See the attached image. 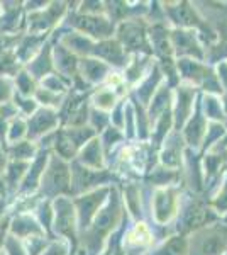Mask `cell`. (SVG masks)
<instances>
[{"mask_svg": "<svg viewBox=\"0 0 227 255\" xmlns=\"http://www.w3.org/2000/svg\"><path fill=\"white\" fill-rule=\"evenodd\" d=\"M0 255H5V254H3V252H0Z\"/></svg>", "mask_w": 227, "mask_h": 255, "instance_id": "cell-53", "label": "cell"}, {"mask_svg": "<svg viewBox=\"0 0 227 255\" xmlns=\"http://www.w3.org/2000/svg\"><path fill=\"white\" fill-rule=\"evenodd\" d=\"M3 209H5V201L0 199V218H2V215H3Z\"/></svg>", "mask_w": 227, "mask_h": 255, "instance_id": "cell-50", "label": "cell"}, {"mask_svg": "<svg viewBox=\"0 0 227 255\" xmlns=\"http://www.w3.org/2000/svg\"><path fill=\"white\" fill-rule=\"evenodd\" d=\"M197 89L188 84H178L171 96V116H173V131L183 129L190 116L193 114L197 106Z\"/></svg>", "mask_w": 227, "mask_h": 255, "instance_id": "cell-9", "label": "cell"}, {"mask_svg": "<svg viewBox=\"0 0 227 255\" xmlns=\"http://www.w3.org/2000/svg\"><path fill=\"white\" fill-rule=\"evenodd\" d=\"M39 218H41V223L46 228H51L53 225V218H55V213H53V206L49 203H44L43 206L39 209Z\"/></svg>", "mask_w": 227, "mask_h": 255, "instance_id": "cell-45", "label": "cell"}, {"mask_svg": "<svg viewBox=\"0 0 227 255\" xmlns=\"http://www.w3.org/2000/svg\"><path fill=\"white\" fill-rule=\"evenodd\" d=\"M3 192H5V182H3V180L0 179V196H2Z\"/></svg>", "mask_w": 227, "mask_h": 255, "instance_id": "cell-51", "label": "cell"}, {"mask_svg": "<svg viewBox=\"0 0 227 255\" xmlns=\"http://www.w3.org/2000/svg\"><path fill=\"white\" fill-rule=\"evenodd\" d=\"M163 12L168 20L173 24V29H195L199 38L205 29H210L204 15H200L199 9L190 2H164Z\"/></svg>", "mask_w": 227, "mask_h": 255, "instance_id": "cell-6", "label": "cell"}, {"mask_svg": "<svg viewBox=\"0 0 227 255\" xmlns=\"http://www.w3.org/2000/svg\"><path fill=\"white\" fill-rule=\"evenodd\" d=\"M3 244H5L7 255H27L26 249L19 244L15 237H7V240L3 242Z\"/></svg>", "mask_w": 227, "mask_h": 255, "instance_id": "cell-44", "label": "cell"}, {"mask_svg": "<svg viewBox=\"0 0 227 255\" xmlns=\"http://www.w3.org/2000/svg\"><path fill=\"white\" fill-rule=\"evenodd\" d=\"M10 232L12 235H15L17 238H32V237H43L44 232L43 228L32 220L31 216H17L10 225Z\"/></svg>", "mask_w": 227, "mask_h": 255, "instance_id": "cell-27", "label": "cell"}, {"mask_svg": "<svg viewBox=\"0 0 227 255\" xmlns=\"http://www.w3.org/2000/svg\"><path fill=\"white\" fill-rule=\"evenodd\" d=\"M150 61L151 58L148 55H133V58L129 60V63L126 67V77H124V80H127L131 85H138L144 79L148 70L151 68Z\"/></svg>", "mask_w": 227, "mask_h": 255, "instance_id": "cell-25", "label": "cell"}, {"mask_svg": "<svg viewBox=\"0 0 227 255\" xmlns=\"http://www.w3.org/2000/svg\"><path fill=\"white\" fill-rule=\"evenodd\" d=\"M224 255H227V252H226V254H224Z\"/></svg>", "mask_w": 227, "mask_h": 255, "instance_id": "cell-54", "label": "cell"}, {"mask_svg": "<svg viewBox=\"0 0 227 255\" xmlns=\"http://www.w3.org/2000/svg\"><path fill=\"white\" fill-rule=\"evenodd\" d=\"M49 46H46V49H43V51L38 55V58L31 63V68L32 73H34V77H46V73L49 72V68H51V53H49Z\"/></svg>", "mask_w": 227, "mask_h": 255, "instance_id": "cell-35", "label": "cell"}, {"mask_svg": "<svg viewBox=\"0 0 227 255\" xmlns=\"http://www.w3.org/2000/svg\"><path fill=\"white\" fill-rule=\"evenodd\" d=\"M17 87L20 90V94H24V96H29V94L34 92L36 89V84H34V79H32L29 73L22 72L17 75Z\"/></svg>", "mask_w": 227, "mask_h": 255, "instance_id": "cell-41", "label": "cell"}, {"mask_svg": "<svg viewBox=\"0 0 227 255\" xmlns=\"http://www.w3.org/2000/svg\"><path fill=\"white\" fill-rule=\"evenodd\" d=\"M151 245H154V235L144 221H138L124 235V255L143 254V250H148Z\"/></svg>", "mask_w": 227, "mask_h": 255, "instance_id": "cell-17", "label": "cell"}, {"mask_svg": "<svg viewBox=\"0 0 227 255\" xmlns=\"http://www.w3.org/2000/svg\"><path fill=\"white\" fill-rule=\"evenodd\" d=\"M17 104L22 106V108L26 109V113H29V114L34 111V102H32V101H17Z\"/></svg>", "mask_w": 227, "mask_h": 255, "instance_id": "cell-48", "label": "cell"}, {"mask_svg": "<svg viewBox=\"0 0 227 255\" xmlns=\"http://www.w3.org/2000/svg\"><path fill=\"white\" fill-rule=\"evenodd\" d=\"M171 96H173L171 89L163 82V85L156 90V94L152 96L150 104H148L150 106V109H148L146 114H148V118H150L151 125H154L156 119H158L164 111H168L171 108Z\"/></svg>", "mask_w": 227, "mask_h": 255, "instance_id": "cell-23", "label": "cell"}, {"mask_svg": "<svg viewBox=\"0 0 227 255\" xmlns=\"http://www.w3.org/2000/svg\"><path fill=\"white\" fill-rule=\"evenodd\" d=\"M61 46L67 48L73 55H85V58L92 56V49L95 46V41L81 32H70L65 34L61 39Z\"/></svg>", "mask_w": 227, "mask_h": 255, "instance_id": "cell-24", "label": "cell"}, {"mask_svg": "<svg viewBox=\"0 0 227 255\" xmlns=\"http://www.w3.org/2000/svg\"><path fill=\"white\" fill-rule=\"evenodd\" d=\"M78 163L86 168H92V170H104L105 160L100 139L92 138L86 145L81 146V150L78 151Z\"/></svg>", "mask_w": 227, "mask_h": 255, "instance_id": "cell-19", "label": "cell"}, {"mask_svg": "<svg viewBox=\"0 0 227 255\" xmlns=\"http://www.w3.org/2000/svg\"><path fill=\"white\" fill-rule=\"evenodd\" d=\"M72 192H90L93 189L102 187L110 180L109 174L105 170H92L80 163H73L72 167Z\"/></svg>", "mask_w": 227, "mask_h": 255, "instance_id": "cell-13", "label": "cell"}, {"mask_svg": "<svg viewBox=\"0 0 227 255\" xmlns=\"http://www.w3.org/2000/svg\"><path fill=\"white\" fill-rule=\"evenodd\" d=\"M53 213H55L53 225H55L56 233L65 237L68 242H73V247H75L78 223H76V211L75 206H73V201L65 196L56 197Z\"/></svg>", "mask_w": 227, "mask_h": 255, "instance_id": "cell-11", "label": "cell"}, {"mask_svg": "<svg viewBox=\"0 0 227 255\" xmlns=\"http://www.w3.org/2000/svg\"><path fill=\"white\" fill-rule=\"evenodd\" d=\"M159 148V165L171 168V170H181V162H183V153L187 146L178 131H171Z\"/></svg>", "mask_w": 227, "mask_h": 255, "instance_id": "cell-15", "label": "cell"}, {"mask_svg": "<svg viewBox=\"0 0 227 255\" xmlns=\"http://www.w3.org/2000/svg\"><path fill=\"white\" fill-rule=\"evenodd\" d=\"M41 255H68V242L56 240L49 244Z\"/></svg>", "mask_w": 227, "mask_h": 255, "instance_id": "cell-42", "label": "cell"}, {"mask_svg": "<svg viewBox=\"0 0 227 255\" xmlns=\"http://www.w3.org/2000/svg\"><path fill=\"white\" fill-rule=\"evenodd\" d=\"M55 61L56 68L60 70L63 75L67 77H76L78 67H80V61L76 60V56L73 53H70L67 48L60 46L55 51Z\"/></svg>", "mask_w": 227, "mask_h": 255, "instance_id": "cell-29", "label": "cell"}, {"mask_svg": "<svg viewBox=\"0 0 227 255\" xmlns=\"http://www.w3.org/2000/svg\"><path fill=\"white\" fill-rule=\"evenodd\" d=\"M216 213L212 211V208L209 206L205 201H202L200 197L193 196L188 203H185V206H180L178 216V226H176V232L180 235H190V233L197 232V230L204 228L210 223H214L216 220Z\"/></svg>", "mask_w": 227, "mask_h": 255, "instance_id": "cell-5", "label": "cell"}, {"mask_svg": "<svg viewBox=\"0 0 227 255\" xmlns=\"http://www.w3.org/2000/svg\"><path fill=\"white\" fill-rule=\"evenodd\" d=\"M117 92L112 87H100L95 90L92 102H93V109L102 111V113H107V111H112L117 104Z\"/></svg>", "mask_w": 227, "mask_h": 255, "instance_id": "cell-30", "label": "cell"}, {"mask_svg": "<svg viewBox=\"0 0 227 255\" xmlns=\"http://www.w3.org/2000/svg\"><path fill=\"white\" fill-rule=\"evenodd\" d=\"M26 133H27L26 123H24L22 119L15 118L14 121L10 123L9 129H7V141L12 143V145H15V143H19L20 139H22V136Z\"/></svg>", "mask_w": 227, "mask_h": 255, "instance_id": "cell-39", "label": "cell"}, {"mask_svg": "<svg viewBox=\"0 0 227 255\" xmlns=\"http://www.w3.org/2000/svg\"><path fill=\"white\" fill-rule=\"evenodd\" d=\"M92 58L102 60L109 67L112 65V67L117 68H126L127 63H129V55L124 51V48L117 39H104L95 43L92 49Z\"/></svg>", "mask_w": 227, "mask_h": 255, "instance_id": "cell-16", "label": "cell"}, {"mask_svg": "<svg viewBox=\"0 0 227 255\" xmlns=\"http://www.w3.org/2000/svg\"><path fill=\"white\" fill-rule=\"evenodd\" d=\"M72 24L76 27L78 32L88 36L90 39H110L114 32V22L107 15H75L72 17Z\"/></svg>", "mask_w": 227, "mask_h": 255, "instance_id": "cell-12", "label": "cell"}, {"mask_svg": "<svg viewBox=\"0 0 227 255\" xmlns=\"http://www.w3.org/2000/svg\"><path fill=\"white\" fill-rule=\"evenodd\" d=\"M190 255H224L227 252V225L210 223L188 238Z\"/></svg>", "mask_w": 227, "mask_h": 255, "instance_id": "cell-2", "label": "cell"}, {"mask_svg": "<svg viewBox=\"0 0 227 255\" xmlns=\"http://www.w3.org/2000/svg\"><path fill=\"white\" fill-rule=\"evenodd\" d=\"M5 230H7V226H5V223H0V247L3 245V242H5Z\"/></svg>", "mask_w": 227, "mask_h": 255, "instance_id": "cell-49", "label": "cell"}, {"mask_svg": "<svg viewBox=\"0 0 227 255\" xmlns=\"http://www.w3.org/2000/svg\"><path fill=\"white\" fill-rule=\"evenodd\" d=\"M224 160L227 162V148H226V151H224Z\"/></svg>", "mask_w": 227, "mask_h": 255, "instance_id": "cell-52", "label": "cell"}, {"mask_svg": "<svg viewBox=\"0 0 227 255\" xmlns=\"http://www.w3.org/2000/svg\"><path fill=\"white\" fill-rule=\"evenodd\" d=\"M146 255H190L188 237L180 235V233L170 235L152 250H148Z\"/></svg>", "mask_w": 227, "mask_h": 255, "instance_id": "cell-21", "label": "cell"}, {"mask_svg": "<svg viewBox=\"0 0 227 255\" xmlns=\"http://www.w3.org/2000/svg\"><path fill=\"white\" fill-rule=\"evenodd\" d=\"M221 97L222 96H212V94H204L200 97V106L204 109V116L209 123H224L227 119Z\"/></svg>", "mask_w": 227, "mask_h": 255, "instance_id": "cell-26", "label": "cell"}, {"mask_svg": "<svg viewBox=\"0 0 227 255\" xmlns=\"http://www.w3.org/2000/svg\"><path fill=\"white\" fill-rule=\"evenodd\" d=\"M41 187L48 197H60L63 194H72V168L67 160L58 155H51L44 174L41 177Z\"/></svg>", "mask_w": 227, "mask_h": 255, "instance_id": "cell-4", "label": "cell"}, {"mask_svg": "<svg viewBox=\"0 0 227 255\" xmlns=\"http://www.w3.org/2000/svg\"><path fill=\"white\" fill-rule=\"evenodd\" d=\"M122 218V199L119 196V191L110 186L109 197H107L105 204L100 208L97 216L93 218L92 225L86 230L85 244L88 247V252L92 255L100 254L102 247H104L107 237L114 232L121 223Z\"/></svg>", "mask_w": 227, "mask_h": 255, "instance_id": "cell-1", "label": "cell"}, {"mask_svg": "<svg viewBox=\"0 0 227 255\" xmlns=\"http://www.w3.org/2000/svg\"><path fill=\"white\" fill-rule=\"evenodd\" d=\"M58 125V114L51 109H43L32 116V119L29 121L27 128V134L31 138H39L43 134H46L48 131L55 129Z\"/></svg>", "mask_w": 227, "mask_h": 255, "instance_id": "cell-20", "label": "cell"}, {"mask_svg": "<svg viewBox=\"0 0 227 255\" xmlns=\"http://www.w3.org/2000/svg\"><path fill=\"white\" fill-rule=\"evenodd\" d=\"M207 125H209V121L205 119L204 113L200 111V97H199L195 111H193V114L190 116L187 125L183 126V129L180 131L185 146H187L188 150L197 151L202 148L204 138H205V131H207Z\"/></svg>", "mask_w": 227, "mask_h": 255, "instance_id": "cell-14", "label": "cell"}, {"mask_svg": "<svg viewBox=\"0 0 227 255\" xmlns=\"http://www.w3.org/2000/svg\"><path fill=\"white\" fill-rule=\"evenodd\" d=\"M181 206V191L178 186L154 187L151 197L152 218L159 226L168 225L178 216Z\"/></svg>", "mask_w": 227, "mask_h": 255, "instance_id": "cell-7", "label": "cell"}, {"mask_svg": "<svg viewBox=\"0 0 227 255\" xmlns=\"http://www.w3.org/2000/svg\"><path fill=\"white\" fill-rule=\"evenodd\" d=\"M9 155L17 162H22V160H27L34 155V145L29 141H19L10 146Z\"/></svg>", "mask_w": 227, "mask_h": 255, "instance_id": "cell-37", "label": "cell"}, {"mask_svg": "<svg viewBox=\"0 0 227 255\" xmlns=\"http://www.w3.org/2000/svg\"><path fill=\"white\" fill-rule=\"evenodd\" d=\"M124 206L129 209V213L134 218H141L143 216V208H141V191L136 184H127L124 189Z\"/></svg>", "mask_w": 227, "mask_h": 255, "instance_id": "cell-31", "label": "cell"}, {"mask_svg": "<svg viewBox=\"0 0 227 255\" xmlns=\"http://www.w3.org/2000/svg\"><path fill=\"white\" fill-rule=\"evenodd\" d=\"M27 168H29V165L26 162H17V160H14V162L7 167L5 179H7V182H9L10 187H15L19 184V180L22 179V177H26Z\"/></svg>", "mask_w": 227, "mask_h": 255, "instance_id": "cell-36", "label": "cell"}, {"mask_svg": "<svg viewBox=\"0 0 227 255\" xmlns=\"http://www.w3.org/2000/svg\"><path fill=\"white\" fill-rule=\"evenodd\" d=\"M144 17H126L117 26V41L121 43L124 51L129 55H148L150 56L151 44L148 39V24Z\"/></svg>", "mask_w": 227, "mask_h": 255, "instance_id": "cell-3", "label": "cell"}, {"mask_svg": "<svg viewBox=\"0 0 227 255\" xmlns=\"http://www.w3.org/2000/svg\"><path fill=\"white\" fill-rule=\"evenodd\" d=\"M10 97V84L5 79H0V104Z\"/></svg>", "mask_w": 227, "mask_h": 255, "instance_id": "cell-47", "label": "cell"}, {"mask_svg": "<svg viewBox=\"0 0 227 255\" xmlns=\"http://www.w3.org/2000/svg\"><path fill=\"white\" fill-rule=\"evenodd\" d=\"M170 41L175 58L205 60V48L195 29H170Z\"/></svg>", "mask_w": 227, "mask_h": 255, "instance_id": "cell-10", "label": "cell"}, {"mask_svg": "<svg viewBox=\"0 0 227 255\" xmlns=\"http://www.w3.org/2000/svg\"><path fill=\"white\" fill-rule=\"evenodd\" d=\"M48 160H49L48 151L41 153L39 157L34 160V163L29 167V172L22 180V191H26V192L34 191V189L39 186L41 177H43V174H44V168H46V165H48Z\"/></svg>", "mask_w": 227, "mask_h": 255, "instance_id": "cell-28", "label": "cell"}, {"mask_svg": "<svg viewBox=\"0 0 227 255\" xmlns=\"http://www.w3.org/2000/svg\"><path fill=\"white\" fill-rule=\"evenodd\" d=\"M15 58L9 53H3L2 56H0V72L7 73V72H12V70L15 68Z\"/></svg>", "mask_w": 227, "mask_h": 255, "instance_id": "cell-46", "label": "cell"}, {"mask_svg": "<svg viewBox=\"0 0 227 255\" xmlns=\"http://www.w3.org/2000/svg\"><path fill=\"white\" fill-rule=\"evenodd\" d=\"M176 177H178V170H171V168L158 165L152 168L150 180L154 184V187H166L176 186Z\"/></svg>", "mask_w": 227, "mask_h": 255, "instance_id": "cell-32", "label": "cell"}, {"mask_svg": "<svg viewBox=\"0 0 227 255\" xmlns=\"http://www.w3.org/2000/svg\"><path fill=\"white\" fill-rule=\"evenodd\" d=\"M109 192H110V186H102L98 189H93V191H90V192H85L83 196L76 197V199L73 201V206H75V211H76L78 228H81L83 232L88 230L93 218L97 216L100 208L105 204L107 197H109Z\"/></svg>", "mask_w": 227, "mask_h": 255, "instance_id": "cell-8", "label": "cell"}, {"mask_svg": "<svg viewBox=\"0 0 227 255\" xmlns=\"http://www.w3.org/2000/svg\"><path fill=\"white\" fill-rule=\"evenodd\" d=\"M209 206L212 208V211L219 216H227V172L224 174L221 180V186H219L217 192L210 199Z\"/></svg>", "mask_w": 227, "mask_h": 255, "instance_id": "cell-33", "label": "cell"}, {"mask_svg": "<svg viewBox=\"0 0 227 255\" xmlns=\"http://www.w3.org/2000/svg\"><path fill=\"white\" fill-rule=\"evenodd\" d=\"M163 70H161L159 63L158 61H154V63H151V68L150 72L144 75V79L139 82L138 85H136L134 89V96L136 102H141L143 108H148V104H150V101L152 99V96L156 94V90H158L161 85H163Z\"/></svg>", "mask_w": 227, "mask_h": 255, "instance_id": "cell-18", "label": "cell"}, {"mask_svg": "<svg viewBox=\"0 0 227 255\" xmlns=\"http://www.w3.org/2000/svg\"><path fill=\"white\" fill-rule=\"evenodd\" d=\"M38 99L41 102H43L44 106H60L61 104V96H58V94H55V92H49V90H46V89H41V90H38Z\"/></svg>", "mask_w": 227, "mask_h": 255, "instance_id": "cell-43", "label": "cell"}, {"mask_svg": "<svg viewBox=\"0 0 227 255\" xmlns=\"http://www.w3.org/2000/svg\"><path fill=\"white\" fill-rule=\"evenodd\" d=\"M226 134H227V129H226L224 123H209L202 148H204V150H210V148L214 145H217L221 139H224Z\"/></svg>", "mask_w": 227, "mask_h": 255, "instance_id": "cell-34", "label": "cell"}, {"mask_svg": "<svg viewBox=\"0 0 227 255\" xmlns=\"http://www.w3.org/2000/svg\"><path fill=\"white\" fill-rule=\"evenodd\" d=\"M80 72L83 80H86L88 84H100V82L107 80V77L110 75V67L107 63H104L102 60L97 58H83L80 61Z\"/></svg>", "mask_w": 227, "mask_h": 255, "instance_id": "cell-22", "label": "cell"}, {"mask_svg": "<svg viewBox=\"0 0 227 255\" xmlns=\"http://www.w3.org/2000/svg\"><path fill=\"white\" fill-rule=\"evenodd\" d=\"M122 139H126V136L121 133V129L110 126V128H107V129H104V133H102L100 145H102V148H104V151H109L110 148H114L115 143L122 141Z\"/></svg>", "mask_w": 227, "mask_h": 255, "instance_id": "cell-38", "label": "cell"}, {"mask_svg": "<svg viewBox=\"0 0 227 255\" xmlns=\"http://www.w3.org/2000/svg\"><path fill=\"white\" fill-rule=\"evenodd\" d=\"M90 123H92V129L93 131H104L105 126L109 125V114L107 113H102V111H97V109H92L90 111Z\"/></svg>", "mask_w": 227, "mask_h": 255, "instance_id": "cell-40", "label": "cell"}]
</instances>
